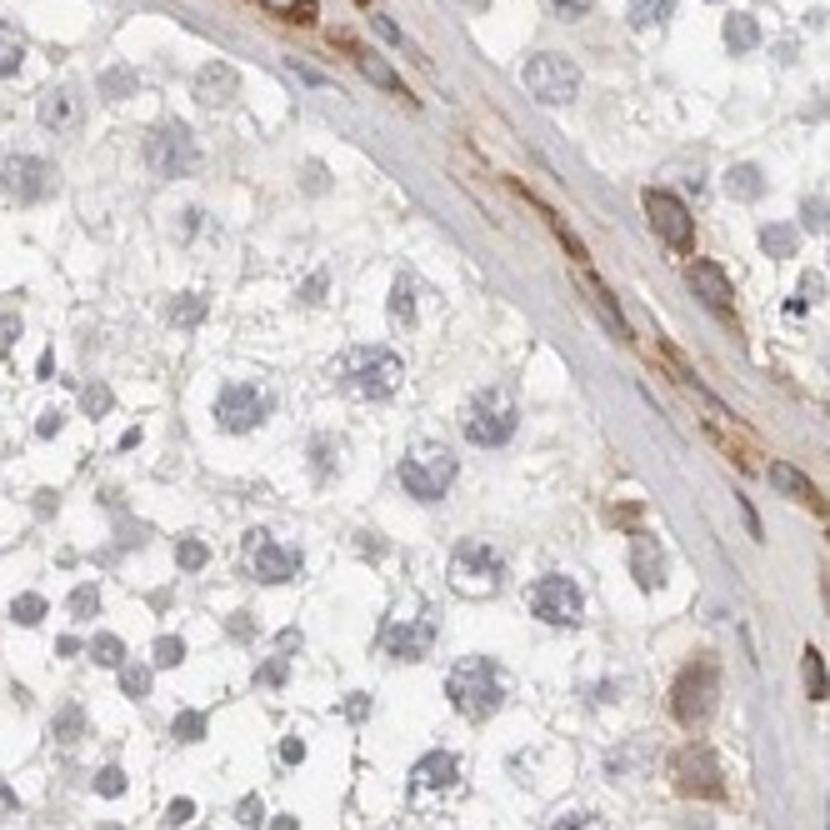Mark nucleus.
<instances>
[{
	"label": "nucleus",
	"mask_w": 830,
	"mask_h": 830,
	"mask_svg": "<svg viewBox=\"0 0 830 830\" xmlns=\"http://www.w3.org/2000/svg\"><path fill=\"white\" fill-rule=\"evenodd\" d=\"M801 215H806V230H820V236L830 230V205H826V201H816V195H810V201L801 205Z\"/></svg>",
	"instance_id": "obj_44"
},
{
	"label": "nucleus",
	"mask_w": 830,
	"mask_h": 830,
	"mask_svg": "<svg viewBox=\"0 0 830 830\" xmlns=\"http://www.w3.org/2000/svg\"><path fill=\"white\" fill-rule=\"evenodd\" d=\"M725 190H731L736 201H756L760 190H766V176H760L756 166H736L731 176H725Z\"/></svg>",
	"instance_id": "obj_30"
},
{
	"label": "nucleus",
	"mask_w": 830,
	"mask_h": 830,
	"mask_svg": "<svg viewBox=\"0 0 830 830\" xmlns=\"http://www.w3.org/2000/svg\"><path fill=\"white\" fill-rule=\"evenodd\" d=\"M91 661L95 665H126V641H120V636H110V630H100V636H95L91 641Z\"/></svg>",
	"instance_id": "obj_32"
},
{
	"label": "nucleus",
	"mask_w": 830,
	"mask_h": 830,
	"mask_svg": "<svg viewBox=\"0 0 830 830\" xmlns=\"http://www.w3.org/2000/svg\"><path fill=\"white\" fill-rule=\"evenodd\" d=\"M110 401H116V395H110V386H85V391H81V411L91 415V420H100V415L110 411Z\"/></svg>",
	"instance_id": "obj_40"
},
{
	"label": "nucleus",
	"mask_w": 830,
	"mask_h": 830,
	"mask_svg": "<svg viewBox=\"0 0 830 830\" xmlns=\"http://www.w3.org/2000/svg\"><path fill=\"white\" fill-rule=\"evenodd\" d=\"M816 300H826V275L806 271L801 275V306H816Z\"/></svg>",
	"instance_id": "obj_46"
},
{
	"label": "nucleus",
	"mask_w": 830,
	"mask_h": 830,
	"mask_svg": "<svg viewBox=\"0 0 830 830\" xmlns=\"http://www.w3.org/2000/svg\"><path fill=\"white\" fill-rule=\"evenodd\" d=\"M60 426H66V411H60V405H46V411H40V420H36V436L50 440V436H60Z\"/></svg>",
	"instance_id": "obj_45"
},
{
	"label": "nucleus",
	"mask_w": 830,
	"mask_h": 830,
	"mask_svg": "<svg viewBox=\"0 0 830 830\" xmlns=\"http://www.w3.org/2000/svg\"><path fill=\"white\" fill-rule=\"evenodd\" d=\"M95 610H100V591H95V585H75V591H71V616L75 620H91Z\"/></svg>",
	"instance_id": "obj_41"
},
{
	"label": "nucleus",
	"mask_w": 830,
	"mask_h": 830,
	"mask_svg": "<svg viewBox=\"0 0 830 830\" xmlns=\"http://www.w3.org/2000/svg\"><path fill=\"white\" fill-rule=\"evenodd\" d=\"M725 46L736 50V56L756 50V46H760V25H756V15H746V11L725 15Z\"/></svg>",
	"instance_id": "obj_23"
},
{
	"label": "nucleus",
	"mask_w": 830,
	"mask_h": 830,
	"mask_svg": "<svg viewBox=\"0 0 830 830\" xmlns=\"http://www.w3.org/2000/svg\"><path fill=\"white\" fill-rule=\"evenodd\" d=\"M11 616H15V626H40V616H46V595H36V591L15 595V601H11Z\"/></svg>",
	"instance_id": "obj_34"
},
{
	"label": "nucleus",
	"mask_w": 830,
	"mask_h": 830,
	"mask_svg": "<svg viewBox=\"0 0 830 830\" xmlns=\"http://www.w3.org/2000/svg\"><path fill=\"white\" fill-rule=\"evenodd\" d=\"M261 5L275 15H285V21H300V25L316 21V5H310V0H261Z\"/></svg>",
	"instance_id": "obj_38"
},
{
	"label": "nucleus",
	"mask_w": 830,
	"mask_h": 830,
	"mask_svg": "<svg viewBox=\"0 0 830 830\" xmlns=\"http://www.w3.org/2000/svg\"><path fill=\"white\" fill-rule=\"evenodd\" d=\"M246 560H250V570H256V581H265V585L296 581V570H300V550L275 546L271 531H246Z\"/></svg>",
	"instance_id": "obj_13"
},
{
	"label": "nucleus",
	"mask_w": 830,
	"mask_h": 830,
	"mask_svg": "<svg viewBox=\"0 0 830 830\" xmlns=\"http://www.w3.org/2000/svg\"><path fill=\"white\" fill-rule=\"evenodd\" d=\"M190 816H195V801H186V795H180V801H170V810H166L170 826H186Z\"/></svg>",
	"instance_id": "obj_50"
},
{
	"label": "nucleus",
	"mask_w": 830,
	"mask_h": 830,
	"mask_svg": "<svg viewBox=\"0 0 830 830\" xmlns=\"http://www.w3.org/2000/svg\"><path fill=\"white\" fill-rule=\"evenodd\" d=\"M626 15L636 31H651V25L671 21V0H626Z\"/></svg>",
	"instance_id": "obj_26"
},
{
	"label": "nucleus",
	"mask_w": 830,
	"mask_h": 830,
	"mask_svg": "<svg viewBox=\"0 0 830 830\" xmlns=\"http://www.w3.org/2000/svg\"><path fill=\"white\" fill-rule=\"evenodd\" d=\"M455 455L440 446V440H415L411 451L401 455V486L411 490L415 500H426V506H436V500H446V490L455 486Z\"/></svg>",
	"instance_id": "obj_3"
},
{
	"label": "nucleus",
	"mask_w": 830,
	"mask_h": 830,
	"mask_svg": "<svg viewBox=\"0 0 830 830\" xmlns=\"http://www.w3.org/2000/svg\"><path fill=\"white\" fill-rule=\"evenodd\" d=\"M15 335H21V316H15V310H0V351H11Z\"/></svg>",
	"instance_id": "obj_49"
},
{
	"label": "nucleus",
	"mask_w": 830,
	"mask_h": 830,
	"mask_svg": "<svg viewBox=\"0 0 830 830\" xmlns=\"http://www.w3.org/2000/svg\"><path fill=\"white\" fill-rule=\"evenodd\" d=\"M151 680H155V665H120V690L131 700L151 696Z\"/></svg>",
	"instance_id": "obj_33"
},
{
	"label": "nucleus",
	"mask_w": 830,
	"mask_h": 830,
	"mask_svg": "<svg viewBox=\"0 0 830 830\" xmlns=\"http://www.w3.org/2000/svg\"><path fill=\"white\" fill-rule=\"evenodd\" d=\"M170 736L186 740V746H190V740H201L205 736V715L201 711H180L176 721H170Z\"/></svg>",
	"instance_id": "obj_39"
},
{
	"label": "nucleus",
	"mask_w": 830,
	"mask_h": 830,
	"mask_svg": "<svg viewBox=\"0 0 830 830\" xmlns=\"http://www.w3.org/2000/svg\"><path fill=\"white\" fill-rule=\"evenodd\" d=\"M455 775H461V760L451 750H430V756L415 760V781L420 785H455Z\"/></svg>",
	"instance_id": "obj_22"
},
{
	"label": "nucleus",
	"mask_w": 830,
	"mask_h": 830,
	"mask_svg": "<svg viewBox=\"0 0 830 830\" xmlns=\"http://www.w3.org/2000/svg\"><path fill=\"white\" fill-rule=\"evenodd\" d=\"M521 81H525V91H531L541 106H566V100H576V95H581V71H576V60L556 56V50L525 60Z\"/></svg>",
	"instance_id": "obj_5"
},
{
	"label": "nucleus",
	"mask_w": 830,
	"mask_h": 830,
	"mask_svg": "<svg viewBox=\"0 0 830 830\" xmlns=\"http://www.w3.org/2000/svg\"><path fill=\"white\" fill-rule=\"evenodd\" d=\"M145 161H151L155 176H170V180L195 176V170H201V145H195L186 120H166V126L151 135V145H145Z\"/></svg>",
	"instance_id": "obj_6"
},
{
	"label": "nucleus",
	"mask_w": 830,
	"mask_h": 830,
	"mask_svg": "<svg viewBox=\"0 0 830 830\" xmlns=\"http://www.w3.org/2000/svg\"><path fill=\"white\" fill-rule=\"evenodd\" d=\"M100 95H106V100H126V95H135V71H106L100 75Z\"/></svg>",
	"instance_id": "obj_37"
},
{
	"label": "nucleus",
	"mask_w": 830,
	"mask_h": 830,
	"mask_svg": "<svg viewBox=\"0 0 830 830\" xmlns=\"http://www.w3.org/2000/svg\"><path fill=\"white\" fill-rule=\"evenodd\" d=\"M0 186L21 205H36V201H46V195H56V166L40 161V155H11V161L0 166Z\"/></svg>",
	"instance_id": "obj_11"
},
{
	"label": "nucleus",
	"mask_w": 830,
	"mask_h": 830,
	"mask_svg": "<svg viewBox=\"0 0 830 830\" xmlns=\"http://www.w3.org/2000/svg\"><path fill=\"white\" fill-rule=\"evenodd\" d=\"M170 321H176V331H195V325L205 321V296H201V290H186V296H176V306H170Z\"/></svg>",
	"instance_id": "obj_27"
},
{
	"label": "nucleus",
	"mask_w": 830,
	"mask_h": 830,
	"mask_svg": "<svg viewBox=\"0 0 830 830\" xmlns=\"http://www.w3.org/2000/svg\"><path fill=\"white\" fill-rule=\"evenodd\" d=\"M325 465H331V440H316V471L325 475Z\"/></svg>",
	"instance_id": "obj_53"
},
{
	"label": "nucleus",
	"mask_w": 830,
	"mask_h": 830,
	"mask_svg": "<svg viewBox=\"0 0 830 830\" xmlns=\"http://www.w3.org/2000/svg\"><path fill=\"white\" fill-rule=\"evenodd\" d=\"M801 676H806L810 700H830V671H826V655H820L816 645H806V655H801Z\"/></svg>",
	"instance_id": "obj_24"
},
{
	"label": "nucleus",
	"mask_w": 830,
	"mask_h": 830,
	"mask_svg": "<svg viewBox=\"0 0 830 830\" xmlns=\"http://www.w3.org/2000/svg\"><path fill=\"white\" fill-rule=\"evenodd\" d=\"M430 641H436V626H430L426 616L401 620V626L386 630V655H395V661H420V655L430 651Z\"/></svg>",
	"instance_id": "obj_17"
},
{
	"label": "nucleus",
	"mask_w": 830,
	"mask_h": 830,
	"mask_svg": "<svg viewBox=\"0 0 830 830\" xmlns=\"http://www.w3.org/2000/svg\"><path fill=\"white\" fill-rule=\"evenodd\" d=\"M630 576H636L641 591L665 585V550L655 546L651 531H630Z\"/></svg>",
	"instance_id": "obj_16"
},
{
	"label": "nucleus",
	"mask_w": 830,
	"mask_h": 830,
	"mask_svg": "<svg viewBox=\"0 0 830 830\" xmlns=\"http://www.w3.org/2000/svg\"><path fill=\"white\" fill-rule=\"evenodd\" d=\"M715 706H721V665H715L711 655H700V661H690L676 676V686H671V715H676L686 731H700V725L715 715Z\"/></svg>",
	"instance_id": "obj_2"
},
{
	"label": "nucleus",
	"mask_w": 830,
	"mask_h": 830,
	"mask_svg": "<svg viewBox=\"0 0 830 830\" xmlns=\"http://www.w3.org/2000/svg\"><path fill=\"white\" fill-rule=\"evenodd\" d=\"M376 31H380V36H386V40H395V46H401V31H395V25L386 21V15H376Z\"/></svg>",
	"instance_id": "obj_55"
},
{
	"label": "nucleus",
	"mask_w": 830,
	"mask_h": 830,
	"mask_svg": "<svg viewBox=\"0 0 830 830\" xmlns=\"http://www.w3.org/2000/svg\"><path fill=\"white\" fill-rule=\"evenodd\" d=\"M795 246H801V230H795V226H766V230H760V250H766V256H775V261L795 256Z\"/></svg>",
	"instance_id": "obj_29"
},
{
	"label": "nucleus",
	"mask_w": 830,
	"mask_h": 830,
	"mask_svg": "<svg viewBox=\"0 0 830 830\" xmlns=\"http://www.w3.org/2000/svg\"><path fill=\"white\" fill-rule=\"evenodd\" d=\"M271 830H296V820H290V816H281V820H275Z\"/></svg>",
	"instance_id": "obj_58"
},
{
	"label": "nucleus",
	"mask_w": 830,
	"mask_h": 830,
	"mask_svg": "<svg viewBox=\"0 0 830 830\" xmlns=\"http://www.w3.org/2000/svg\"><path fill=\"white\" fill-rule=\"evenodd\" d=\"M236 91H240V75L226 60H211V66H201V75H195V95H201L205 106H230Z\"/></svg>",
	"instance_id": "obj_19"
},
{
	"label": "nucleus",
	"mask_w": 830,
	"mask_h": 830,
	"mask_svg": "<svg viewBox=\"0 0 830 830\" xmlns=\"http://www.w3.org/2000/svg\"><path fill=\"white\" fill-rule=\"evenodd\" d=\"M180 661H186V641H180V636H161V641L151 645L155 671H170V665H180Z\"/></svg>",
	"instance_id": "obj_35"
},
{
	"label": "nucleus",
	"mask_w": 830,
	"mask_h": 830,
	"mask_svg": "<svg viewBox=\"0 0 830 830\" xmlns=\"http://www.w3.org/2000/svg\"><path fill=\"white\" fill-rule=\"evenodd\" d=\"M50 376H56V356L46 351V356H40V380H50Z\"/></svg>",
	"instance_id": "obj_57"
},
{
	"label": "nucleus",
	"mask_w": 830,
	"mask_h": 830,
	"mask_svg": "<svg viewBox=\"0 0 830 830\" xmlns=\"http://www.w3.org/2000/svg\"><path fill=\"white\" fill-rule=\"evenodd\" d=\"M356 60H360V71H366V81H376L380 91H391V95H405V85H401V75L386 66V60L376 56V50H356ZM411 100V95H405Z\"/></svg>",
	"instance_id": "obj_25"
},
{
	"label": "nucleus",
	"mask_w": 830,
	"mask_h": 830,
	"mask_svg": "<svg viewBox=\"0 0 830 830\" xmlns=\"http://www.w3.org/2000/svg\"><path fill=\"white\" fill-rule=\"evenodd\" d=\"M546 5H550V11L560 15V21H581V15L591 11L595 0H546Z\"/></svg>",
	"instance_id": "obj_47"
},
{
	"label": "nucleus",
	"mask_w": 830,
	"mask_h": 830,
	"mask_svg": "<svg viewBox=\"0 0 830 830\" xmlns=\"http://www.w3.org/2000/svg\"><path fill=\"white\" fill-rule=\"evenodd\" d=\"M391 321L395 325H415V296H411V275L395 281V296H391Z\"/></svg>",
	"instance_id": "obj_36"
},
{
	"label": "nucleus",
	"mask_w": 830,
	"mask_h": 830,
	"mask_svg": "<svg viewBox=\"0 0 830 830\" xmlns=\"http://www.w3.org/2000/svg\"><path fill=\"white\" fill-rule=\"evenodd\" d=\"M576 281H581L585 300H591V306H595V310H601V316H605V325H610V331H616L620 341H630V331H626V316H620L616 296H610V290H605V285L595 281V275H591V265H576Z\"/></svg>",
	"instance_id": "obj_21"
},
{
	"label": "nucleus",
	"mask_w": 830,
	"mask_h": 830,
	"mask_svg": "<svg viewBox=\"0 0 830 830\" xmlns=\"http://www.w3.org/2000/svg\"><path fill=\"white\" fill-rule=\"evenodd\" d=\"M325 290V275H316V281H306V290H300V300H321Z\"/></svg>",
	"instance_id": "obj_54"
},
{
	"label": "nucleus",
	"mask_w": 830,
	"mask_h": 830,
	"mask_svg": "<svg viewBox=\"0 0 830 830\" xmlns=\"http://www.w3.org/2000/svg\"><path fill=\"white\" fill-rule=\"evenodd\" d=\"M401 386V356L391 351H356L345 360V391L351 395H366V401H380Z\"/></svg>",
	"instance_id": "obj_7"
},
{
	"label": "nucleus",
	"mask_w": 830,
	"mask_h": 830,
	"mask_svg": "<svg viewBox=\"0 0 830 830\" xmlns=\"http://www.w3.org/2000/svg\"><path fill=\"white\" fill-rule=\"evenodd\" d=\"M95 795H106V801L126 795V771H120V766H106V771H95Z\"/></svg>",
	"instance_id": "obj_42"
},
{
	"label": "nucleus",
	"mask_w": 830,
	"mask_h": 830,
	"mask_svg": "<svg viewBox=\"0 0 830 830\" xmlns=\"http://www.w3.org/2000/svg\"><path fill=\"white\" fill-rule=\"evenodd\" d=\"M25 60V40L11 21H0V75H15Z\"/></svg>",
	"instance_id": "obj_28"
},
{
	"label": "nucleus",
	"mask_w": 830,
	"mask_h": 830,
	"mask_svg": "<svg viewBox=\"0 0 830 830\" xmlns=\"http://www.w3.org/2000/svg\"><path fill=\"white\" fill-rule=\"evenodd\" d=\"M285 680V655H275L271 665H261V686H281Z\"/></svg>",
	"instance_id": "obj_52"
},
{
	"label": "nucleus",
	"mask_w": 830,
	"mask_h": 830,
	"mask_svg": "<svg viewBox=\"0 0 830 830\" xmlns=\"http://www.w3.org/2000/svg\"><path fill=\"white\" fill-rule=\"evenodd\" d=\"M690 290H696V300L706 310H715L721 321L736 325V290H731V281H725V271L715 261H696V265H690Z\"/></svg>",
	"instance_id": "obj_15"
},
{
	"label": "nucleus",
	"mask_w": 830,
	"mask_h": 830,
	"mask_svg": "<svg viewBox=\"0 0 830 830\" xmlns=\"http://www.w3.org/2000/svg\"><path fill=\"white\" fill-rule=\"evenodd\" d=\"M766 475H771V486L781 490V496L801 500V506H806V510H816V515H826V510H830V500L820 496V490H816V481H810L806 471H795V465L775 461V465H771V471H766Z\"/></svg>",
	"instance_id": "obj_18"
},
{
	"label": "nucleus",
	"mask_w": 830,
	"mask_h": 830,
	"mask_svg": "<svg viewBox=\"0 0 830 830\" xmlns=\"http://www.w3.org/2000/svg\"><path fill=\"white\" fill-rule=\"evenodd\" d=\"M281 760L285 766H300V760H306V740H296V736L281 740Z\"/></svg>",
	"instance_id": "obj_51"
},
{
	"label": "nucleus",
	"mask_w": 830,
	"mask_h": 830,
	"mask_svg": "<svg viewBox=\"0 0 830 830\" xmlns=\"http://www.w3.org/2000/svg\"><path fill=\"white\" fill-rule=\"evenodd\" d=\"M645 221L671 250H680V256L696 250V221H690L686 201H676L671 190H645Z\"/></svg>",
	"instance_id": "obj_10"
},
{
	"label": "nucleus",
	"mask_w": 830,
	"mask_h": 830,
	"mask_svg": "<svg viewBox=\"0 0 830 830\" xmlns=\"http://www.w3.org/2000/svg\"><path fill=\"white\" fill-rule=\"evenodd\" d=\"M56 651H60V655H75V651H81V641H75V636H60Z\"/></svg>",
	"instance_id": "obj_56"
},
{
	"label": "nucleus",
	"mask_w": 830,
	"mask_h": 830,
	"mask_svg": "<svg viewBox=\"0 0 830 830\" xmlns=\"http://www.w3.org/2000/svg\"><path fill=\"white\" fill-rule=\"evenodd\" d=\"M215 420H221V430H230V436L256 430L265 420V391H256V386H226V391L215 395Z\"/></svg>",
	"instance_id": "obj_14"
},
{
	"label": "nucleus",
	"mask_w": 830,
	"mask_h": 830,
	"mask_svg": "<svg viewBox=\"0 0 830 830\" xmlns=\"http://www.w3.org/2000/svg\"><path fill=\"white\" fill-rule=\"evenodd\" d=\"M711 5H715V0H711Z\"/></svg>",
	"instance_id": "obj_60"
},
{
	"label": "nucleus",
	"mask_w": 830,
	"mask_h": 830,
	"mask_svg": "<svg viewBox=\"0 0 830 830\" xmlns=\"http://www.w3.org/2000/svg\"><path fill=\"white\" fill-rule=\"evenodd\" d=\"M205 560H211L205 541H180V546H176V566H180V570H201Z\"/></svg>",
	"instance_id": "obj_43"
},
{
	"label": "nucleus",
	"mask_w": 830,
	"mask_h": 830,
	"mask_svg": "<svg viewBox=\"0 0 830 830\" xmlns=\"http://www.w3.org/2000/svg\"><path fill=\"white\" fill-rule=\"evenodd\" d=\"M525 601H531V616L546 620V626H576L585 610V595L570 576H541Z\"/></svg>",
	"instance_id": "obj_8"
},
{
	"label": "nucleus",
	"mask_w": 830,
	"mask_h": 830,
	"mask_svg": "<svg viewBox=\"0 0 830 830\" xmlns=\"http://www.w3.org/2000/svg\"><path fill=\"white\" fill-rule=\"evenodd\" d=\"M465 436H471L475 446H506V440L515 436V405H510V395H500V391L475 395L471 411H465Z\"/></svg>",
	"instance_id": "obj_9"
},
{
	"label": "nucleus",
	"mask_w": 830,
	"mask_h": 830,
	"mask_svg": "<svg viewBox=\"0 0 830 830\" xmlns=\"http://www.w3.org/2000/svg\"><path fill=\"white\" fill-rule=\"evenodd\" d=\"M446 696H451V706L465 721H486V715H496L506 706V676H500V665L490 655H465L446 676Z\"/></svg>",
	"instance_id": "obj_1"
},
{
	"label": "nucleus",
	"mask_w": 830,
	"mask_h": 830,
	"mask_svg": "<svg viewBox=\"0 0 830 830\" xmlns=\"http://www.w3.org/2000/svg\"><path fill=\"white\" fill-rule=\"evenodd\" d=\"M81 731H85V715H81V706H66V711L50 721V736L60 740V746H75L81 740Z\"/></svg>",
	"instance_id": "obj_31"
},
{
	"label": "nucleus",
	"mask_w": 830,
	"mask_h": 830,
	"mask_svg": "<svg viewBox=\"0 0 830 830\" xmlns=\"http://www.w3.org/2000/svg\"><path fill=\"white\" fill-rule=\"evenodd\" d=\"M236 820H240V826H261V820H265L261 795H246V801H240V810H236Z\"/></svg>",
	"instance_id": "obj_48"
},
{
	"label": "nucleus",
	"mask_w": 830,
	"mask_h": 830,
	"mask_svg": "<svg viewBox=\"0 0 830 830\" xmlns=\"http://www.w3.org/2000/svg\"><path fill=\"white\" fill-rule=\"evenodd\" d=\"M40 126H46V131H75V120H81V106H75V91H66V85H60V91H46L40 95Z\"/></svg>",
	"instance_id": "obj_20"
},
{
	"label": "nucleus",
	"mask_w": 830,
	"mask_h": 830,
	"mask_svg": "<svg viewBox=\"0 0 830 830\" xmlns=\"http://www.w3.org/2000/svg\"><path fill=\"white\" fill-rule=\"evenodd\" d=\"M671 775H676L680 795H696V801H715L725 791L721 781V760L711 756L706 746H686L676 760H671Z\"/></svg>",
	"instance_id": "obj_12"
},
{
	"label": "nucleus",
	"mask_w": 830,
	"mask_h": 830,
	"mask_svg": "<svg viewBox=\"0 0 830 830\" xmlns=\"http://www.w3.org/2000/svg\"><path fill=\"white\" fill-rule=\"evenodd\" d=\"M500 576H506V560H500L490 546H481V541L455 546V556H451V591L455 595L486 601V595L500 591Z\"/></svg>",
	"instance_id": "obj_4"
},
{
	"label": "nucleus",
	"mask_w": 830,
	"mask_h": 830,
	"mask_svg": "<svg viewBox=\"0 0 830 830\" xmlns=\"http://www.w3.org/2000/svg\"><path fill=\"white\" fill-rule=\"evenodd\" d=\"M465 5H471V11H481V5H486V0H465Z\"/></svg>",
	"instance_id": "obj_59"
}]
</instances>
